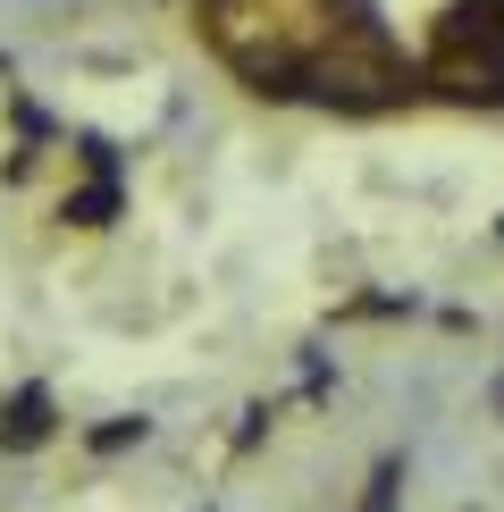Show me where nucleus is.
I'll return each instance as SVG.
<instances>
[{"label": "nucleus", "instance_id": "f257e3e1", "mask_svg": "<svg viewBox=\"0 0 504 512\" xmlns=\"http://www.w3.org/2000/svg\"><path fill=\"white\" fill-rule=\"evenodd\" d=\"M437 76L454 101H504V51H437Z\"/></svg>", "mask_w": 504, "mask_h": 512}, {"label": "nucleus", "instance_id": "7ed1b4c3", "mask_svg": "<svg viewBox=\"0 0 504 512\" xmlns=\"http://www.w3.org/2000/svg\"><path fill=\"white\" fill-rule=\"evenodd\" d=\"M496 403H504V387H496Z\"/></svg>", "mask_w": 504, "mask_h": 512}, {"label": "nucleus", "instance_id": "f03ea898", "mask_svg": "<svg viewBox=\"0 0 504 512\" xmlns=\"http://www.w3.org/2000/svg\"><path fill=\"white\" fill-rule=\"evenodd\" d=\"M387 496H395V471H378V487H370V504H362V512H387Z\"/></svg>", "mask_w": 504, "mask_h": 512}]
</instances>
